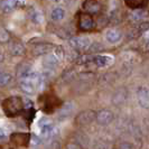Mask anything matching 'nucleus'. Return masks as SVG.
Wrapping results in <instances>:
<instances>
[{"mask_svg": "<svg viewBox=\"0 0 149 149\" xmlns=\"http://www.w3.org/2000/svg\"><path fill=\"white\" fill-rule=\"evenodd\" d=\"M28 141V134H14L11 136V142L17 146H25Z\"/></svg>", "mask_w": 149, "mask_h": 149, "instance_id": "obj_16", "label": "nucleus"}, {"mask_svg": "<svg viewBox=\"0 0 149 149\" xmlns=\"http://www.w3.org/2000/svg\"><path fill=\"white\" fill-rule=\"evenodd\" d=\"M29 17L31 19V22H35V24H38V25L44 22V16L37 9H31L29 13Z\"/></svg>", "mask_w": 149, "mask_h": 149, "instance_id": "obj_18", "label": "nucleus"}, {"mask_svg": "<svg viewBox=\"0 0 149 149\" xmlns=\"http://www.w3.org/2000/svg\"><path fill=\"white\" fill-rule=\"evenodd\" d=\"M64 17H65V10L61 7L54 8L51 13V18L55 22H60L62 19H64Z\"/></svg>", "mask_w": 149, "mask_h": 149, "instance_id": "obj_17", "label": "nucleus"}, {"mask_svg": "<svg viewBox=\"0 0 149 149\" xmlns=\"http://www.w3.org/2000/svg\"><path fill=\"white\" fill-rule=\"evenodd\" d=\"M6 138V134H5V130L2 128H0V140H3Z\"/></svg>", "mask_w": 149, "mask_h": 149, "instance_id": "obj_26", "label": "nucleus"}, {"mask_svg": "<svg viewBox=\"0 0 149 149\" xmlns=\"http://www.w3.org/2000/svg\"><path fill=\"white\" fill-rule=\"evenodd\" d=\"M8 39H9V34L3 28H0V43H5Z\"/></svg>", "mask_w": 149, "mask_h": 149, "instance_id": "obj_22", "label": "nucleus"}, {"mask_svg": "<svg viewBox=\"0 0 149 149\" xmlns=\"http://www.w3.org/2000/svg\"><path fill=\"white\" fill-rule=\"evenodd\" d=\"M83 8L89 15H97L101 10V3L99 0H85L83 3Z\"/></svg>", "mask_w": 149, "mask_h": 149, "instance_id": "obj_6", "label": "nucleus"}, {"mask_svg": "<svg viewBox=\"0 0 149 149\" xmlns=\"http://www.w3.org/2000/svg\"><path fill=\"white\" fill-rule=\"evenodd\" d=\"M55 130L56 129L54 128L52 123L46 125V126L40 128V136H42V138H49V137H52L53 134H54Z\"/></svg>", "mask_w": 149, "mask_h": 149, "instance_id": "obj_19", "label": "nucleus"}, {"mask_svg": "<svg viewBox=\"0 0 149 149\" xmlns=\"http://www.w3.org/2000/svg\"><path fill=\"white\" fill-rule=\"evenodd\" d=\"M125 2L130 9H141L148 6L149 0H125Z\"/></svg>", "mask_w": 149, "mask_h": 149, "instance_id": "obj_13", "label": "nucleus"}, {"mask_svg": "<svg viewBox=\"0 0 149 149\" xmlns=\"http://www.w3.org/2000/svg\"><path fill=\"white\" fill-rule=\"evenodd\" d=\"M95 116L97 113L92 110H86V111H82L81 113H79V116L76 117V123L80 126H85L89 125L92 121L95 120Z\"/></svg>", "mask_w": 149, "mask_h": 149, "instance_id": "obj_3", "label": "nucleus"}, {"mask_svg": "<svg viewBox=\"0 0 149 149\" xmlns=\"http://www.w3.org/2000/svg\"><path fill=\"white\" fill-rule=\"evenodd\" d=\"M39 142H40V140H39V138H38L37 136L33 134V136H31V143H33V145H38Z\"/></svg>", "mask_w": 149, "mask_h": 149, "instance_id": "obj_25", "label": "nucleus"}, {"mask_svg": "<svg viewBox=\"0 0 149 149\" xmlns=\"http://www.w3.org/2000/svg\"><path fill=\"white\" fill-rule=\"evenodd\" d=\"M13 81V76L9 73L0 72V86H6Z\"/></svg>", "mask_w": 149, "mask_h": 149, "instance_id": "obj_21", "label": "nucleus"}, {"mask_svg": "<svg viewBox=\"0 0 149 149\" xmlns=\"http://www.w3.org/2000/svg\"><path fill=\"white\" fill-rule=\"evenodd\" d=\"M17 7V0H3L1 2V10L5 14L13 13Z\"/></svg>", "mask_w": 149, "mask_h": 149, "instance_id": "obj_14", "label": "nucleus"}, {"mask_svg": "<svg viewBox=\"0 0 149 149\" xmlns=\"http://www.w3.org/2000/svg\"><path fill=\"white\" fill-rule=\"evenodd\" d=\"M70 45L74 49L84 51V49H88L91 46V40L88 37H73L70 39Z\"/></svg>", "mask_w": 149, "mask_h": 149, "instance_id": "obj_2", "label": "nucleus"}, {"mask_svg": "<svg viewBox=\"0 0 149 149\" xmlns=\"http://www.w3.org/2000/svg\"><path fill=\"white\" fill-rule=\"evenodd\" d=\"M38 85L35 82L30 81V80H27V79H22L20 80V88L22 90L27 93V94H33L35 91H36V88Z\"/></svg>", "mask_w": 149, "mask_h": 149, "instance_id": "obj_9", "label": "nucleus"}, {"mask_svg": "<svg viewBox=\"0 0 149 149\" xmlns=\"http://www.w3.org/2000/svg\"><path fill=\"white\" fill-rule=\"evenodd\" d=\"M112 62H113V57L111 55H97L93 57V64L100 67L108 66Z\"/></svg>", "mask_w": 149, "mask_h": 149, "instance_id": "obj_8", "label": "nucleus"}, {"mask_svg": "<svg viewBox=\"0 0 149 149\" xmlns=\"http://www.w3.org/2000/svg\"><path fill=\"white\" fill-rule=\"evenodd\" d=\"M51 1H53V2H60L61 0H51Z\"/></svg>", "mask_w": 149, "mask_h": 149, "instance_id": "obj_29", "label": "nucleus"}, {"mask_svg": "<svg viewBox=\"0 0 149 149\" xmlns=\"http://www.w3.org/2000/svg\"><path fill=\"white\" fill-rule=\"evenodd\" d=\"M2 109L8 117H15L19 114L24 109L22 97H10L6 99L2 102Z\"/></svg>", "mask_w": 149, "mask_h": 149, "instance_id": "obj_1", "label": "nucleus"}, {"mask_svg": "<svg viewBox=\"0 0 149 149\" xmlns=\"http://www.w3.org/2000/svg\"><path fill=\"white\" fill-rule=\"evenodd\" d=\"M119 149H134V147L128 142H123L119 146Z\"/></svg>", "mask_w": 149, "mask_h": 149, "instance_id": "obj_24", "label": "nucleus"}, {"mask_svg": "<svg viewBox=\"0 0 149 149\" xmlns=\"http://www.w3.org/2000/svg\"><path fill=\"white\" fill-rule=\"evenodd\" d=\"M94 26V22L91 15L86 14V13H82L80 17H79V28L83 31L85 30H90L93 28Z\"/></svg>", "mask_w": 149, "mask_h": 149, "instance_id": "obj_4", "label": "nucleus"}, {"mask_svg": "<svg viewBox=\"0 0 149 149\" xmlns=\"http://www.w3.org/2000/svg\"><path fill=\"white\" fill-rule=\"evenodd\" d=\"M51 123V121L47 119V118H42V119L39 120V122H38V125H39V127H44L46 125H49Z\"/></svg>", "mask_w": 149, "mask_h": 149, "instance_id": "obj_23", "label": "nucleus"}, {"mask_svg": "<svg viewBox=\"0 0 149 149\" xmlns=\"http://www.w3.org/2000/svg\"><path fill=\"white\" fill-rule=\"evenodd\" d=\"M143 36H145V38H146V39H147V40L149 42V29L147 30L145 34H143Z\"/></svg>", "mask_w": 149, "mask_h": 149, "instance_id": "obj_27", "label": "nucleus"}, {"mask_svg": "<svg viewBox=\"0 0 149 149\" xmlns=\"http://www.w3.org/2000/svg\"><path fill=\"white\" fill-rule=\"evenodd\" d=\"M60 57L55 54V53H49V54H47L46 56H45L44 58V64L46 67H48V68H52V67H55L57 64H58V62H60Z\"/></svg>", "mask_w": 149, "mask_h": 149, "instance_id": "obj_11", "label": "nucleus"}, {"mask_svg": "<svg viewBox=\"0 0 149 149\" xmlns=\"http://www.w3.org/2000/svg\"><path fill=\"white\" fill-rule=\"evenodd\" d=\"M113 120V113L110 110H101L95 116V121L100 126H108Z\"/></svg>", "mask_w": 149, "mask_h": 149, "instance_id": "obj_5", "label": "nucleus"}, {"mask_svg": "<svg viewBox=\"0 0 149 149\" xmlns=\"http://www.w3.org/2000/svg\"><path fill=\"white\" fill-rule=\"evenodd\" d=\"M9 49H10V53H11L14 56H22V55L25 54V47H24V45H22V43H19V42H14L13 44L10 45Z\"/></svg>", "mask_w": 149, "mask_h": 149, "instance_id": "obj_15", "label": "nucleus"}, {"mask_svg": "<svg viewBox=\"0 0 149 149\" xmlns=\"http://www.w3.org/2000/svg\"><path fill=\"white\" fill-rule=\"evenodd\" d=\"M105 38H107V40H108L110 44H117V43H119L120 40H121L122 35H121V33H120L119 30L110 29L107 31Z\"/></svg>", "mask_w": 149, "mask_h": 149, "instance_id": "obj_10", "label": "nucleus"}, {"mask_svg": "<svg viewBox=\"0 0 149 149\" xmlns=\"http://www.w3.org/2000/svg\"><path fill=\"white\" fill-rule=\"evenodd\" d=\"M137 97L138 102L142 108H149V89L146 86H140L137 90Z\"/></svg>", "mask_w": 149, "mask_h": 149, "instance_id": "obj_7", "label": "nucleus"}, {"mask_svg": "<svg viewBox=\"0 0 149 149\" xmlns=\"http://www.w3.org/2000/svg\"><path fill=\"white\" fill-rule=\"evenodd\" d=\"M52 51H53V46L51 44H40V45H37L34 48L33 53L35 55H37V56H42V55L44 56V55L49 54Z\"/></svg>", "mask_w": 149, "mask_h": 149, "instance_id": "obj_12", "label": "nucleus"}, {"mask_svg": "<svg viewBox=\"0 0 149 149\" xmlns=\"http://www.w3.org/2000/svg\"><path fill=\"white\" fill-rule=\"evenodd\" d=\"M147 18V14L146 11L143 10H139V11H136L134 14H131L130 16V19L132 22H140V20H145Z\"/></svg>", "mask_w": 149, "mask_h": 149, "instance_id": "obj_20", "label": "nucleus"}, {"mask_svg": "<svg viewBox=\"0 0 149 149\" xmlns=\"http://www.w3.org/2000/svg\"><path fill=\"white\" fill-rule=\"evenodd\" d=\"M3 60H5V56H3V54H2V53H0V63H1V62H3Z\"/></svg>", "mask_w": 149, "mask_h": 149, "instance_id": "obj_28", "label": "nucleus"}]
</instances>
